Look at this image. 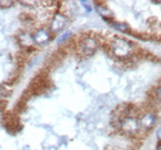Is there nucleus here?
Masks as SVG:
<instances>
[{"label": "nucleus", "mask_w": 161, "mask_h": 150, "mask_svg": "<svg viewBox=\"0 0 161 150\" xmlns=\"http://www.w3.org/2000/svg\"><path fill=\"white\" fill-rule=\"evenodd\" d=\"M112 53L118 57H127L131 54L132 46L129 41L122 38H115L113 43L111 44Z\"/></svg>", "instance_id": "1"}, {"label": "nucleus", "mask_w": 161, "mask_h": 150, "mask_svg": "<svg viewBox=\"0 0 161 150\" xmlns=\"http://www.w3.org/2000/svg\"><path fill=\"white\" fill-rule=\"evenodd\" d=\"M97 41L92 37H84L80 43V53L84 54V55H92L97 50Z\"/></svg>", "instance_id": "2"}, {"label": "nucleus", "mask_w": 161, "mask_h": 150, "mask_svg": "<svg viewBox=\"0 0 161 150\" xmlns=\"http://www.w3.org/2000/svg\"><path fill=\"white\" fill-rule=\"evenodd\" d=\"M121 128L125 132V133H135L138 130V122L134 117H125L121 122Z\"/></svg>", "instance_id": "3"}, {"label": "nucleus", "mask_w": 161, "mask_h": 150, "mask_svg": "<svg viewBox=\"0 0 161 150\" xmlns=\"http://www.w3.org/2000/svg\"><path fill=\"white\" fill-rule=\"evenodd\" d=\"M66 22H67V18H66L64 15L57 14V15L54 16L52 23H51V30L53 31V32H58V31L62 30L64 27L66 25Z\"/></svg>", "instance_id": "4"}, {"label": "nucleus", "mask_w": 161, "mask_h": 150, "mask_svg": "<svg viewBox=\"0 0 161 150\" xmlns=\"http://www.w3.org/2000/svg\"><path fill=\"white\" fill-rule=\"evenodd\" d=\"M32 40H34L37 45H45V44H47L50 41V34H48L45 29H40V30H38L37 32L34 34Z\"/></svg>", "instance_id": "5"}, {"label": "nucleus", "mask_w": 161, "mask_h": 150, "mask_svg": "<svg viewBox=\"0 0 161 150\" xmlns=\"http://www.w3.org/2000/svg\"><path fill=\"white\" fill-rule=\"evenodd\" d=\"M155 120H157V118L153 113H146L141 119V126L144 127L145 130H148L155 124Z\"/></svg>", "instance_id": "6"}, {"label": "nucleus", "mask_w": 161, "mask_h": 150, "mask_svg": "<svg viewBox=\"0 0 161 150\" xmlns=\"http://www.w3.org/2000/svg\"><path fill=\"white\" fill-rule=\"evenodd\" d=\"M113 27L116 29V30L121 31V32H129V28L123 23H119V22H114L113 23Z\"/></svg>", "instance_id": "7"}, {"label": "nucleus", "mask_w": 161, "mask_h": 150, "mask_svg": "<svg viewBox=\"0 0 161 150\" xmlns=\"http://www.w3.org/2000/svg\"><path fill=\"white\" fill-rule=\"evenodd\" d=\"M70 36H71V32H70V31H67V32H64V34H62V36H61L60 38H58V43H59V44H62L64 41H66V40H67L68 38L70 37Z\"/></svg>", "instance_id": "8"}, {"label": "nucleus", "mask_w": 161, "mask_h": 150, "mask_svg": "<svg viewBox=\"0 0 161 150\" xmlns=\"http://www.w3.org/2000/svg\"><path fill=\"white\" fill-rule=\"evenodd\" d=\"M13 5H14L13 1H0V7L1 8H9Z\"/></svg>", "instance_id": "9"}, {"label": "nucleus", "mask_w": 161, "mask_h": 150, "mask_svg": "<svg viewBox=\"0 0 161 150\" xmlns=\"http://www.w3.org/2000/svg\"><path fill=\"white\" fill-rule=\"evenodd\" d=\"M157 97L159 100H161V86L158 87V90H157Z\"/></svg>", "instance_id": "10"}, {"label": "nucleus", "mask_w": 161, "mask_h": 150, "mask_svg": "<svg viewBox=\"0 0 161 150\" xmlns=\"http://www.w3.org/2000/svg\"><path fill=\"white\" fill-rule=\"evenodd\" d=\"M157 137H158V139L161 141V127L158 128V131H157Z\"/></svg>", "instance_id": "11"}, {"label": "nucleus", "mask_w": 161, "mask_h": 150, "mask_svg": "<svg viewBox=\"0 0 161 150\" xmlns=\"http://www.w3.org/2000/svg\"><path fill=\"white\" fill-rule=\"evenodd\" d=\"M155 150H161V143L158 144V147H157V149H155Z\"/></svg>", "instance_id": "12"}]
</instances>
